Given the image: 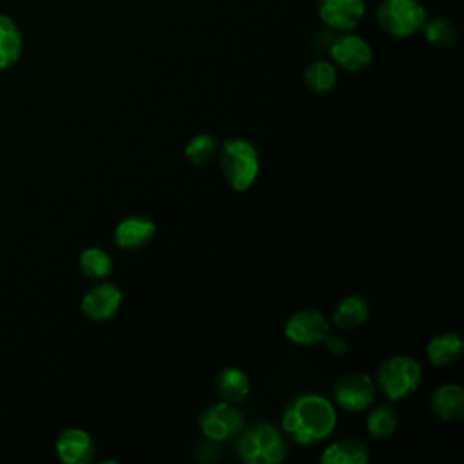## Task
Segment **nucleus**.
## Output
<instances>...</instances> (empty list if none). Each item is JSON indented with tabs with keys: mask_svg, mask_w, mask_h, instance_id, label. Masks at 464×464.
Masks as SVG:
<instances>
[{
	"mask_svg": "<svg viewBox=\"0 0 464 464\" xmlns=\"http://www.w3.org/2000/svg\"><path fill=\"white\" fill-rule=\"evenodd\" d=\"M330 56L344 71L357 72V71L366 69L372 63L373 53H372L370 44L364 38L352 34L348 31V33L334 38V42L330 45Z\"/></svg>",
	"mask_w": 464,
	"mask_h": 464,
	"instance_id": "nucleus-9",
	"label": "nucleus"
},
{
	"mask_svg": "<svg viewBox=\"0 0 464 464\" xmlns=\"http://www.w3.org/2000/svg\"><path fill=\"white\" fill-rule=\"evenodd\" d=\"M80 268L87 277L103 279L112 272V261L105 250L91 246L80 254Z\"/></svg>",
	"mask_w": 464,
	"mask_h": 464,
	"instance_id": "nucleus-22",
	"label": "nucleus"
},
{
	"mask_svg": "<svg viewBox=\"0 0 464 464\" xmlns=\"http://www.w3.org/2000/svg\"><path fill=\"white\" fill-rule=\"evenodd\" d=\"M237 453L246 464H279L285 459L286 448L281 433L268 422L256 424L245 433H239Z\"/></svg>",
	"mask_w": 464,
	"mask_h": 464,
	"instance_id": "nucleus-4",
	"label": "nucleus"
},
{
	"mask_svg": "<svg viewBox=\"0 0 464 464\" xmlns=\"http://www.w3.org/2000/svg\"><path fill=\"white\" fill-rule=\"evenodd\" d=\"M335 80H337V71L334 63L326 60H315L304 71L306 85L310 87V91L317 94L328 92L335 85Z\"/></svg>",
	"mask_w": 464,
	"mask_h": 464,
	"instance_id": "nucleus-21",
	"label": "nucleus"
},
{
	"mask_svg": "<svg viewBox=\"0 0 464 464\" xmlns=\"http://www.w3.org/2000/svg\"><path fill=\"white\" fill-rule=\"evenodd\" d=\"M431 411L442 420H459L464 415V390L459 384H442L430 395Z\"/></svg>",
	"mask_w": 464,
	"mask_h": 464,
	"instance_id": "nucleus-14",
	"label": "nucleus"
},
{
	"mask_svg": "<svg viewBox=\"0 0 464 464\" xmlns=\"http://www.w3.org/2000/svg\"><path fill=\"white\" fill-rule=\"evenodd\" d=\"M375 381L366 373H346L337 379L334 397L337 406L348 411H362L375 401Z\"/></svg>",
	"mask_w": 464,
	"mask_h": 464,
	"instance_id": "nucleus-7",
	"label": "nucleus"
},
{
	"mask_svg": "<svg viewBox=\"0 0 464 464\" xmlns=\"http://www.w3.org/2000/svg\"><path fill=\"white\" fill-rule=\"evenodd\" d=\"M370 315L368 301L361 295H348L337 303L332 312V323L341 330H352L366 323Z\"/></svg>",
	"mask_w": 464,
	"mask_h": 464,
	"instance_id": "nucleus-18",
	"label": "nucleus"
},
{
	"mask_svg": "<svg viewBox=\"0 0 464 464\" xmlns=\"http://www.w3.org/2000/svg\"><path fill=\"white\" fill-rule=\"evenodd\" d=\"M121 304V290L112 283H102L82 297V312L91 321L111 319Z\"/></svg>",
	"mask_w": 464,
	"mask_h": 464,
	"instance_id": "nucleus-11",
	"label": "nucleus"
},
{
	"mask_svg": "<svg viewBox=\"0 0 464 464\" xmlns=\"http://www.w3.org/2000/svg\"><path fill=\"white\" fill-rule=\"evenodd\" d=\"M319 460L323 464H366L370 453L366 444L357 439H339L323 451Z\"/></svg>",
	"mask_w": 464,
	"mask_h": 464,
	"instance_id": "nucleus-17",
	"label": "nucleus"
},
{
	"mask_svg": "<svg viewBox=\"0 0 464 464\" xmlns=\"http://www.w3.org/2000/svg\"><path fill=\"white\" fill-rule=\"evenodd\" d=\"M330 332V323L315 308H304L290 315L285 324V335L295 344H315Z\"/></svg>",
	"mask_w": 464,
	"mask_h": 464,
	"instance_id": "nucleus-8",
	"label": "nucleus"
},
{
	"mask_svg": "<svg viewBox=\"0 0 464 464\" xmlns=\"http://www.w3.org/2000/svg\"><path fill=\"white\" fill-rule=\"evenodd\" d=\"M156 223L145 216L121 219L114 228V243L123 250H140L154 237Z\"/></svg>",
	"mask_w": 464,
	"mask_h": 464,
	"instance_id": "nucleus-13",
	"label": "nucleus"
},
{
	"mask_svg": "<svg viewBox=\"0 0 464 464\" xmlns=\"http://www.w3.org/2000/svg\"><path fill=\"white\" fill-rule=\"evenodd\" d=\"M56 453L65 464H87L94 459V444L85 430L67 428L56 439Z\"/></svg>",
	"mask_w": 464,
	"mask_h": 464,
	"instance_id": "nucleus-12",
	"label": "nucleus"
},
{
	"mask_svg": "<svg viewBox=\"0 0 464 464\" xmlns=\"http://www.w3.org/2000/svg\"><path fill=\"white\" fill-rule=\"evenodd\" d=\"M464 343L455 332H442L435 335L426 346V357L433 366H448L460 359Z\"/></svg>",
	"mask_w": 464,
	"mask_h": 464,
	"instance_id": "nucleus-15",
	"label": "nucleus"
},
{
	"mask_svg": "<svg viewBox=\"0 0 464 464\" xmlns=\"http://www.w3.org/2000/svg\"><path fill=\"white\" fill-rule=\"evenodd\" d=\"M219 150V141L212 134H198L185 145V156L194 165H205L214 160Z\"/></svg>",
	"mask_w": 464,
	"mask_h": 464,
	"instance_id": "nucleus-23",
	"label": "nucleus"
},
{
	"mask_svg": "<svg viewBox=\"0 0 464 464\" xmlns=\"http://www.w3.org/2000/svg\"><path fill=\"white\" fill-rule=\"evenodd\" d=\"M422 33L424 38L435 47H448L457 36L455 25L444 16H437L431 20L426 18V22L422 24Z\"/></svg>",
	"mask_w": 464,
	"mask_h": 464,
	"instance_id": "nucleus-24",
	"label": "nucleus"
},
{
	"mask_svg": "<svg viewBox=\"0 0 464 464\" xmlns=\"http://www.w3.org/2000/svg\"><path fill=\"white\" fill-rule=\"evenodd\" d=\"M216 390L223 401L237 404L248 397L250 379L243 370L236 366H227L216 375Z\"/></svg>",
	"mask_w": 464,
	"mask_h": 464,
	"instance_id": "nucleus-16",
	"label": "nucleus"
},
{
	"mask_svg": "<svg viewBox=\"0 0 464 464\" xmlns=\"http://www.w3.org/2000/svg\"><path fill=\"white\" fill-rule=\"evenodd\" d=\"M364 0H319L321 22L339 33H348L364 14Z\"/></svg>",
	"mask_w": 464,
	"mask_h": 464,
	"instance_id": "nucleus-10",
	"label": "nucleus"
},
{
	"mask_svg": "<svg viewBox=\"0 0 464 464\" xmlns=\"http://www.w3.org/2000/svg\"><path fill=\"white\" fill-rule=\"evenodd\" d=\"M375 14L379 25L397 38L413 36L426 22V11L419 0H384Z\"/></svg>",
	"mask_w": 464,
	"mask_h": 464,
	"instance_id": "nucleus-5",
	"label": "nucleus"
},
{
	"mask_svg": "<svg viewBox=\"0 0 464 464\" xmlns=\"http://www.w3.org/2000/svg\"><path fill=\"white\" fill-rule=\"evenodd\" d=\"M323 343H324L326 350H328L330 353H334V355H341V353H344V350H346L344 339L339 337V335H334V334H330V332L324 335Z\"/></svg>",
	"mask_w": 464,
	"mask_h": 464,
	"instance_id": "nucleus-25",
	"label": "nucleus"
},
{
	"mask_svg": "<svg viewBox=\"0 0 464 464\" xmlns=\"http://www.w3.org/2000/svg\"><path fill=\"white\" fill-rule=\"evenodd\" d=\"M337 413L334 404L317 393H303L292 399L283 413L285 433L299 444L324 440L335 428Z\"/></svg>",
	"mask_w": 464,
	"mask_h": 464,
	"instance_id": "nucleus-1",
	"label": "nucleus"
},
{
	"mask_svg": "<svg viewBox=\"0 0 464 464\" xmlns=\"http://www.w3.org/2000/svg\"><path fill=\"white\" fill-rule=\"evenodd\" d=\"M243 415L232 402H216L205 408L199 415V428L203 435L216 442L236 439L243 431Z\"/></svg>",
	"mask_w": 464,
	"mask_h": 464,
	"instance_id": "nucleus-6",
	"label": "nucleus"
},
{
	"mask_svg": "<svg viewBox=\"0 0 464 464\" xmlns=\"http://www.w3.org/2000/svg\"><path fill=\"white\" fill-rule=\"evenodd\" d=\"M22 33L16 22L0 13V71L14 65L22 54Z\"/></svg>",
	"mask_w": 464,
	"mask_h": 464,
	"instance_id": "nucleus-19",
	"label": "nucleus"
},
{
	"mask_svg": "<svg viewBox=\"0 0 464 464\" xmlns=\"http://www.w3.org/2000/svg\"><path fill=\"white\" fill-rule=\"evenodd\" d=\"M420 377L422 368L413 357L392 355L377 366L375 384L390 401H402L417 390Z\"/></svg>",
	"mask_w": 464,
	"mask_h": 464,
	"instance_id": "nucleus-3",
	"label": "nucleus"
},
{
	"mask_svg": "<svg viewBox=\"0 0 464 464\" xmlns=\"http://www.w3.org/2000/svg\"><path fill=\"white\" fill-rule=\"evenodd\" d=\"M219 152V165L227 183L237 190H248L259 172V154L252 141L243 138L227 140Z\"/></svg>",
	"mask_w": 464,
	"mask_h": 464,
	"instance_id": "nucleus-2",
	"label": "nucleus"
},
{
	"mask_svg": "<svg viewBox=\"0 0 464 464\" xmlns=\"http://www.w3.org/2000/svg\"><path fill=\"white\" fill-rule=\"evenodd\" d=\"M397 411L392 404H377L372 408L366 419V430L375 439L390 437L397 428Z\"/></svg>",
	"mask_w": 464,
	"mask_h": 464,
	"instance_id": "nucleus-20",
	"label": "nucleus"
}]
</instances>
